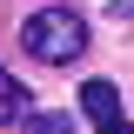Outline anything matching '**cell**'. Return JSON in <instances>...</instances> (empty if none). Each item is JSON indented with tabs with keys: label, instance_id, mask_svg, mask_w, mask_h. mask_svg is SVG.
<instances>
[{
	"label": "cell",
	"instance_id": "1",
	"mask_svg": "<svg viewBox=\"0 0 134 134\" xmlns=\"http://www.w3.org/2000/svg\"><path fill=\"white\" fill-rule=\"evenodd\" d=\"M20 47L40 67H67V60L87 54V20L74 14V7H34V14L20 20Z\"/></svg>",
	"mask_w": 134,
	"mask_h": 134
},
{
	"label": "cell",
	"instance_id": "2",
	"mask_svg": "<svg viewBox=\"0 0 134 134\" xmlns=\"http://www.w3.org/2000/svg\"><path fill=\"white\" fill-rule=\"evenodd\" d=\"M81 107L94 127H107V121H121V87L114 81H81Z\"/></svg>",
	"mask_w": 134,
	"mask_h": 134
},
{
	"label": "cell",
	"instance_id": "3",
	"mask_svg": "<svg viewBox=\"0 0 134 134\" xmlns=\"http://www.w3.org/2000/svg\"><path fill=\"white\" fill-rule=\"evenodd\" d=\"M20 114H27V81H14V74L0 67V127H14Z\"/></svg>",
	"mask_w": 134,
	"mask_h": 134
},
{
	"label": "cell",
	"instance_id": "4",
	"mask_svg": "<svg viewBox=\"0 0 134 134\" xmlns=\"http://www.w3.org/2000/svg\"><path fill=\"white\" fill-rule=\"evenodd\" d=\"M20 134H74V114H60V107H54V114H20Z\"/></svg>",
	"mask_w": 134,
	"mask_h": 134
},
{
	"label": "cell",
	"instance_id": "5",
	"mask_svg": "<svg viewBox=\"0 0 134 134\" xmlns=\"http://www.w3.org/2000/svg\"><path fill=\"white\" fill-rule=\"evenodd\" d=\"M100 134H134V121L121 114V121H107V127H100Z\"/></svg>",
	"mask_w": 134,
	"mask_h": 134
},
{
	"label": "cell",
	"instance_id": "6",
	"mask_svg": "<svg viewBox=\"0 0 134 134\" xmlns=\"http://www.w3.org/2000/svg\"><path fill=\"white\" fill-rule=\"evenodd\" d=\"M114 20H134V0H121V7H114Z\"/></svg>",
	"mask_w": 134,
	"mask_h": 134
}]
</instances>
